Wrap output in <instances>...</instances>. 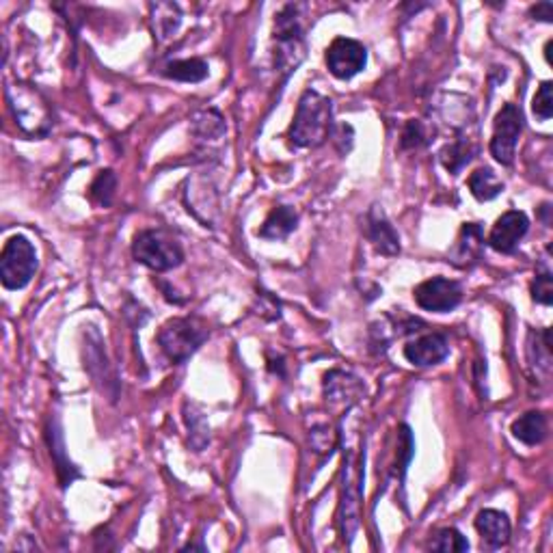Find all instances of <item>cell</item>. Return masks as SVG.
I'll return each instance as SVG.
<instances>
[{
    "label": "cell",
    "instance_id": "obj_2",
    "mask_svg": "<svg viewBox=\"0 0 553 553\" xmlns=\"http://www.w3.org/2000/svg\"><path fill=\"white\" fill-rule=\"evenodd\" d=\"M132 255L138 264L154 272L174 271L184 262V251L177 240L165 229H143L134 236Z\"/></svg>",
    "mask_w": 553,
    "mask_h": 553
},
{
    "label": "cell",
    "instance_id": "obj_22",
    "mask_svg": "<svg viewBox=\"0 0 553 553\" xmlns=\"http://www.w3.org/2000/svg\"><path fill=\"white\" fill-rule=\"evenodd\" d=\"M431 549L442 553H465L469 551V542H467L459 530L443 528L434 534V539L431 540Z\"/></svg>",
    "mask_w": 553,
    "mask_h": 553
},
{
    "label": "cell",
    "instance_id": "obj_26",
    "mask_svg": "<svg viewBox=\"0 0 553 553\" xmlns=\"http://www.w3.org/2000/svg\"><path fill=\"white\" fill-rule=\"evenodd\" d=\"M531 299L540 305H549L553 303V277L549 271H539L536 272L534 281H531Z\"/></svg>",
    "mask_w": 553,
    "mask_h": 553
},
{
    "label": "cell",
    "instance_id": "obj_5",
    "mask_svg": "<svg viewBox=\"0 0 553 553\" xmlns=\"http://www.w3.org/2000/svg\"><path fill=\"white\" fill-rule=\"evenodd\" d=\"M37 251L24 236H12L0 254V281L7 290H22L37 272Z\"/></svg>",
    "mask_w": 553,
    "mask_h": 553
},
{
    "label": "cell",
    "instance_id": "obj_15",
    "mask_svg": "<svg viewBox=\"0 0 553 553\" xmlns=\"http://www.w3.org/2000/svg\"><path fill=\"white\" fill-rule=\"evenodd\" d=\"M361 383L359 379L351 377V374L342 372V370H333L325 379V396L331 402H343V405H352L361 396Z\"/></svg>",
    "mask_w": 553,
    "mask_h": 553
},
{
    "label": "cell",
    "instance_id": "obj_17",
    "mask_svg": "<svg viewBox=\"0 0 553 553\" xmlns=\"http://www.w3.org/2000/svg\"><path fill=\"white\" fill-rule=\"evenodd\" d=\"M299 212L292 206H277L268 214L260 229V238L264 240H286L297 229Z\"/></svg>",
    "mask_w": 553,
    "mask_h": 553
},
{
    "label": "cell",
    "instance_id": "obj_18",
    "mask_svg": "<svg viewBox=\"0 0 553 553\" xmlns=\"http://www.w3.org/2000/svg\"><path fill=\"white\" fill-rule=\"evenodd\" d=\"M482 245H485V232H482L480 225L465 223L459 234V240H456L452 260L460 266L471 264V262H476L477 257H480Z\"/></svg>",
    "mask_w": 553,
    "mask_h": 553
},
{
    "label": "cell",
    "instance_id": "obj_21",
    "mask_svg": "<svg viewBox=\"0 0 553 553\" xmlns=\"http://www.w3.org/2000/svg\"><path fill=\"white\" fill-rule=\"evenodd\" d=\"M471 154H474V149H471L469 141H467V138H456L454 143L445 145L439 156H442V163L450 174H459V171L474 158Z\"/></svg>",
    "mask_w": 553,
    "mask_h": 553
},
{
    "label": "cell",
    "instance_id": "obj_11",
    "mask_svg": "<svg viewBox=\"0 0 553 553\" xmlns=\"http://www.w3.org/2000/svg\"><path fill=\"white\" fill-rule=\"evenodd\" d=\"M450 354V343L442 333H428V335L417 337L405 346L406 361L417 365V368H431V365L442 363Z\"/></svg>",
    "mask_w": 553,
    "mask_h": 553
},
{
    "label": "cell",
    "instance_id": "obj_6",
    "mask_svg": "<svg viewBox=\"0 0 553 553\" xmlns=\"http://www.w3.org/2000/svg\"><path fill=\"white\" fill-rule=\"evenodd\" d=\"M523 130V115H521L517 104H504L502 111L495 117V128H493V138L488 149L499 165L510 166L517 154V143Z\"/></svg>",
    "mask_w": 553,
    "mask_h": 553
},
{
    "label": "cell",
    "instance_id": "obj_23",
    "mask_svg": "<svg viewBox=\"0 0 553 553\" xmlns=\"http://www.w3.org/2000/svg\"><path fill=\"white\" fill-rule=\"evenodd\" d=\"M115 189H117V175L112 174L111 169L100 171L98 177L94 180V184H91L89 195L91 200H94L98 206H111L112 197H115Z\"/></svg>",
    "mask_w": 553,
    "mask_h": 553
},
{
    "label": "cell",
    "instance_id": "obj_27",
    "mask_svg": "<svg viewBox=\"0 0 553 553\" xmlns=\"http://www.w3.org/2000/svg\"><path fill=\"white\" fill-rule=\"evenodd\" d=\"M426 143V132L420 121H409L405 134H402V147H420Z\"/></svg>",
    "mask_w": 553,
    "mask_h": 553
},
{
    "label": "cell",
    "instance_id": "obj_10",
    "mask_svg": "<svg viewBox=\"0 0 553 553\" xmlns=\"http://www.w3.org/2000/svg\"><path fill=\"white\" fill-rule=\"evenodd\" d=\"M530 229V219L525 212L508 210L497 219L488 234V245L497 254H513Z\"/></svg>",
    "mask_w": 553,
    "mask_h": 553
},
{
    "label": "cell",
    "instance_id": "obj_7",
    "mask_svg": "<svg viewBox=\"0 0 553 553\" xmlns=\"http://www.w3.org/2000/svg\"><path fill=\"white\" fill-rule=\"evenodd\" d=\"M275 40H277V63L283 69H292L300 63L305 55L303 44V29H300L299 13L294 4H288L281 13H279L275 22Z\"/></svg>",
    "mask_w": 553,
    "mask_h": 553
},
{
    "label": "cell",
    "instance_id": "obj_24",
    "mask_svg": "<svg viewBox=\"0 0 553 553\" xmlns=\"http://www.w3.org/2000/svg\"><path fill=\"white\" fill-rule=\"evenodd\" d=\"M152 9L156 12L154 22H156V31H158V37L174 35L177 26H180V9H177L175 4H156Z\"/></svg>",
    "mask_w": 553,
    "mask_h": 553
},
{
    "label": "cell",
    "instance_id": "obj_9",
    "mask_svg": "<svg viewBox=\"0 0 553 553\" xmlns=\"http://www.w3.org/2000/svg\"><path fill=\"white\" fill-rule=\"evenodd\" d=\"M413 299L424 311L445 314V311L459 308V303L463 300V288L454 279L433 277L413 290Z\"/></svg>",
    "mask_w": 553,
    "mask_h": 553
},
{
    "label": "cell",
    "instance_id": "obj_20",
    "mask_svg": "<svg viewBox=\"0 0 553 553\" xmlns=\"http://www.w3.org/2000/svg\"><path fill=\"white\" fill-rule=\"evenodd\" d=\"M467 184H469L471 195L476 197L477 201H491L495 200L499 192L504 191L502 180L493 174L488 166H482V169H476L474 174L469 175V180H467Z\"/></svg>",
    "mask_w": 553,
    "mask_h": 553
},
{
    "label": "cell",
    "instance_id": "obj_19",
    "mask_svg": "<svg viewBox=\"0 0 553 553\" xmlns=\"http://www.w3.org/2000/svg\"><path fill=\"white\" fill-rule=\"evenodd\" d=\"M163 74L171 80H180V83H201L210 74V67L201 58H180V61H171Z\"/></svg>",
    "mask_w": 553,
    "mask_h": 553
},
{
    "label": "cell",
    "instance_id": "obj_25",
    "mask_svg": "<svg viewBox=\"0 0 553 553\" xmlns=\"http://www.w3.org/2000/svg\"><path fill=\"white\" fill-rule=\"evenodd\" d=\"M551 91H553V83H551V80H545V83H542L539 87V91H536L534 100H531V111H534V115L542 121L551 120V115H553Z\"/></svg>",
    "mask_w": 553,
    "mask_h": 553
},
{
    "label": "cell",
    "instance_id": "obj_1",
    "mask_svg": "<svg viewBox=\"0 0 553 553\" xmlns=\"http://www.w3.org/2000/svg\"><path fill=\"white\" fill-rule=\"evenodd\" d=\"M333 128V102L318 91L300 95L297 115L290 126V141L297 147H318L329 138Z\"/></svg>",
    "mask_w": 553,
    "mask_h": 553
},
{
    "label": "cell",
    "instance_id": "obj_3",
    "mask_svg": "<svg viewBox=\"0 0 553 553\" xmlns=\"http://www.w3.org/2000/svg\"><path fill=\"white\" fill-rule=\"evenodd\" d=\"M208 326L197 318H171L158 331V346L169 357V361L184 363L208 340Z\"/></svg>",
    "mask_w": 553,
    "mask_h": 553
},
{
    "label": "cell",
    "instance_id": "obj_16",
    "mask_svg": "<svg viewBox=\"0 0 553 553\" xmlns=\"http://www.w3.org/2000/svg\"><path fill=\"white\" fill-rule=\"evenodd\" d=\"M513 437L525 445H539L547 439L549 433V424H547V415L540 411H528L521 415L519 420L513 422Z\"/></svg>",
    "mask_w": 553,
    "mask_h": 553
},
{
    "label": "cell",
    "instance_id": "obj_12",
    "mask_svg": "<svg viewBox=\"0 0 553 553\" xmlns=\"http://www.w3.org/2000/svg\"><path fill=\"white\" fill-rule=\"evenodd\" d=\"M365 223H368V229H365V232H368L370 243L374 245V249H377L379 254L389 257L400 254V236L396 234L394 225L388 221L383 210H379V208L374 206L372 210L368 212Z\"/></svg>",
    "mask_w": 553,
    "mask_h": 553
},
{
    "label": "cell",
    "instance_id": "obj_8",
    "mask_svg": "<svg viewBox=\"0 0 553 553\" xmlns=\"http://www.w3.org/2000/svg\"><path fill=\"white\" fill-rule=\"evenodd\" d=\"M325 61L333 76L351 80L368 66V50L361 41L351 40V37H337L326 50Z\"/></svg>",
    "mask_w": 553,
    "mask_h": 553
},
{
    "label": "cell",
    "instance_id": "obj_29",
    "mask_svg": "<svg viewBox=\"0 0 553 553\" xmlns=\"http://www.w3.org/2000/svg\"><path fill=\"white\" fill-rule=\"evenodd\" d=\"M551 48H553V40L547 41V46H545V58H547V63H549V66H551Z\"/></svg>",
    "mask_w": 553,
    "mask_h": 553
},
{
    "label": "cell",
    "instance_id": "obj_14",
    "mask_svg": "<svg viewBox=\"0 0 553 553\" xmlns=\"http://www.w3.org/2000/svg\"><path fill=\"white\" fill-rule=\"evenodd\" d=\"M343 474H346V480H343V493H342V531L343 539L348 536V540L352 539L354 530L359 525V485L352 482V467L351 460L343 463Z\"/></svg>",
    "mask_w": 553,
    "mask_h": 553
},
{
    "label": "cell",
    "instance_id": "obj_4",
    "mask_svg": "<svg viewBox=\"0 0 553 553\" xmlns=\"http://www.w3.org/2000/svg\"><path fill=\"white\" fill-rule=\"evenodd\" d=\"M7 100L15 123L31 137H46L52 128V112L44 95L29 85L7 87Z\"/></svg>",
    "mask_w": 553,
    "mask_h": 553
},
{
    "label": "cell",
    "instance_id": "obj_28",
    "mask_svg": "<svg viewBox=\"0 0 553 553\" xmlns=\"http://www.w3.org/2000/svg\"><path fill=\"white\" fill-rule=\"evenodd\" d=\"M530 15L540 22H551L553 18V4L551 3H539L530 9Z\"/></svg>",
    "mask_w": 553,
    "mask_h": 553
},
{
    "label": "cell",
    "instance_id": "obj_13",
    "mask_svg": "<svg viewBox=\"0 0 553 553\" xmlns=\"http://www.w3.org/2000/svg\"><path fill=\"white\" fill-rule=\"evenodd\" d=\"M476 530L477 534L482 536V540H485L488 547H495V549L497 547L508 545L510 531H513L506 514L493 508L480 510V513H477Z\"/></svg>",
    "mask_w": 553,
    "mask_h": 553
}]
</instances>
